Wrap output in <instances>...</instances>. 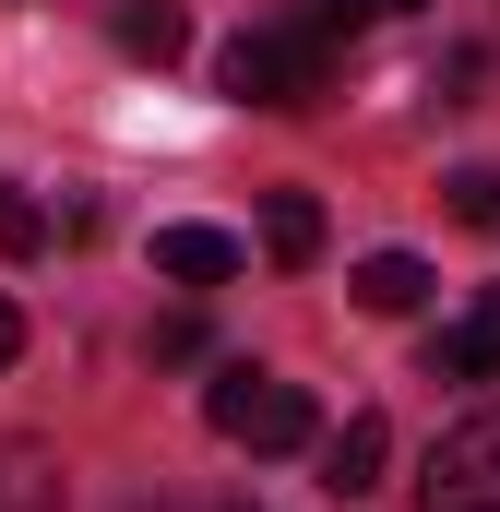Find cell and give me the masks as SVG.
<instances>
[{
  "instance_id": "cell-1",
  "label": "cell",
  "mask_w": 500,
  "mask_h": 512,
  "mask_svg": "<svg viewBox=\"0 0 500 512\" xmlns=\"http://www.w3.org/2000/svg\"><path fill=\"white\" fill-rule=\"evenodd\" d=\"M322 72H334V12H274V24H239L215 84L239 108H322Z\"/></svg>"
},
{
  "instance_id": "cell-2",
  "label": "cell",
  "mask_w": 500,
  "mask_h": 512,
  "mask_svg": "<svg viewBox=\"0 0 500 512\" xmlns=\"http://www.w3.org/2000/svg\"><path fill=\"white\" fill-rule=\"evenodd\" d=\"M203 417H215L227 441H250V453H298V441H322L310 393H298V382H274V370H250V358H227V370L203 382Z\"/></svg>"
},
{
  "instance_id": "cell-3",
  "label": "cell",
  "mask_w": 500,
  "mask_h": 512,
  "mask_svg": "<svg viewBox=\"0 0 500 512\" xmlns=\"http://www.w3.org/2000/svg\"><path fill=\"white\" fill-rule=\"evenodd\" d=\"M429 512H500V405H477L441 453H429Z\"/></svg>"
},
{
  "instance_id": "cell-4",
  "label": "cell",
  "mask_w": 500,
  "mask_h": 512,
  "mask_svg": "<svg viewBox=\"0 0 500 512\" xmlns=\"http://www.w3.org/2000/svg\"><path fill=\"white\" fill-rule=\"evenodd\" d=\"M429 382H500V286H477V298L429 334Z\"/></svg>"
},
{
  "instance_id": "cell-5",
  "label": "cell",
  "mask_w": 500,
  "mask_h": 512,
  "mask_svg": "<svg viewBox=\"0 0 500 512\" xmlns=\"http://www.w3.org/2000/svg\"><path fill=\"white\" fill-rule=\"evenodd\" d=\"M381 465H393V417H381V405H358V417L322 441V489H334V501H370Z\"/></svg>"
},
{
  "instance_id": "cell-6",
  "label": "cell",
  "mask_w": 500,
  "mask_h": 512,
  "mask_svg": "<svg viewBox=\"0 0 500 512\" xmlns=\"http://www.w3.org/2000/svg\"><path fill=\"white\" fill-rule=\"evenodd\" d=\"M155 274L167 286H227L239 274V239L227 227H155Z\"/></svg>"
},
{
  "instance_id": "cell-7",
  "label": "cell",
  "mask_w": 500,
  "mask_h": 512,
  "mask_svg": "<svg viewBox=\"0 0 500 512\" xmlns=\"http://www.w3.org/2000/svg\"><path fill=\"white\" fill-rule=\"evenodd\" d=\"M262 251L274 262H322V203L310 191H262Z\"/></svg>"
},
{
  "instance_id": "cell-8",
  "label": "cell",
  "mask_w": 500,
  "mask_h": 512,
  "mask_svg": "<svg viewBox=\"0 0 500 512\" xmlns=\"http://www.w3.org/2000/svg\"><path fill=\"white\" fill-rule=\"evenodd\" d=\"M346 286H358V310H417V298H429V262L417 251H370Z\"/></svg>"
},
{
  "instance_id": "cell-9",
  "label": "cell",
  "mask_w": 500,
  "mask_h": 512,
  "mask_svg": "<svg viewBox=\"0 0 500 512\" xmlns=\"http://www.w3.org/2000/svg\"><path fill=\"white\" fill-rule=\"evenodd\" d=\"M120 48L131 60H179L191 48V12L179 0H120Z\"/></svg>"
},
{
  "instance_id": "cell-10",
  "label": "cell",
  "mask_w": 500,
  "mask_h": 512,
  "mask_svg": "<svg viewBox=\"0 0 500 512\" xmlns=\"http://www.w3.org/2000/svg\"><path fill=\"white\" fill-rule=\"evenodd\" d=\"M0 512H72V501H60V465H48L36 441L0 453Z\"/></svg>"
},
{
  "instance_id": "cell-11",
  "label": "cell",
  "mask_w": 500,
  "mask_h": 512,
  "mask_svg": "<svg viewBox=\"0 0 500 512\" xmlns=\"http://www.w3.org/2000/svg\"><path fill=\"white\" fill-rule=\"evenodd\" d=\"M36 251H48V203L0 179V262H36Z\"/></svg>"
},
{
  "instance_id": "cell-12",
  "label": "cell",
  "mask_w": 500,
  "mask_h": 512,
  "mask_svg": "<svg viewBox=\"0 0 500 512\" xmlns=\"http://www.w3.org/2000/svg\"><path fill=\"white\" fill-rule=\"evenodd\" d=\"M441 203H453L465 227H500V167H453V179H441Z\"/></svg>"
},
{
  "instance_id": "cell-13",
  "label": "cell",
  "mask_w": 500,
  "mask_h": 512,
  "mask_svg": "<svg viewBox=\"0 0 500 512\" xmlns=\"http://www.w3.org/2000/svg\"><path fill=\"white\" fill-rule=\"evenodd\" d=\"M155 358H167V370H191V358H203V322H191V310H167V322H155Z\"/></svg>"
},
{
  "instance_id": "cell-14",
  "label": "cell",
  "mask_w": 500,
  "mask_h": 512,
  "mask_svg": "<svg viewBox=\"0 0 500 512\" xmlns=\"http://www.w3.org/2000/svg\"><path fill=\"white\" fill-rule=\"evenodd\" d=\"M334 24H393V12H417V0H322Z\"/></svg>"
},
{
  "instance_id": "cell-15",
  "label": "cell",
  "mask_w": 500,
  "mask_h": 512,
  "mask_svg": "<svg viewBox=\"0 0 500 512\" xmlns=\"http://www.w3.org/2000/svg\"><path fill=\"white\" fill-rule=\"evenodd\" d=\"M12 358H24V310L0 298V370H12Z\"/></svg>"
},
{
  "instance_id": "cell-16",
  "label": "cell",
  "mask_w": 500,
  "mask_h": 512,
  "mask_svg": "<svg viewBox=\"0 0 500 512\" xmlns=\"http://www.w3.org/2000/svg\"><path fill=\"white\" fill-rule=\"evenodd\" d=\"M227 512H262V501H227Z\"/></svg>"
}]
</instances>
